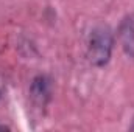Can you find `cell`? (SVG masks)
Returning a JSON list of instances; mask_svg holds the SVG:
<instances>
[{"mask_svg":"<svg viewBox=\"0 0 134 132\" xmlns=\"http://www.w3.org/2000/svg\"><path fill=\"white\" fill-rule=\"evenodd\" d=\"M114 44L115 37L108 25H97L95 28H92L86 47V56L89 64L97 68L106 67L111 61Z\"/></svg>","mask_w":134,"mask_h":132,"instance_id":"cell-1","label":"cell"},{"mask_svg":"<svg viewBox=\"0 0 134 132\" xmlns=\"http://www.w3.org/2000/svg\"><path fill=\"white\" fill-rule=\"evenodd\" d=\"M52 78L47 75H36L31 82H30V99L33 103V106L39 110H45V107L48 106V103L52 101Z\"/></svg>","mask_w":134,"mask_h":132,"instance_id":"cell-2","label":"cell"},{"mask_svg":"<svg viewBox=\"0 0 134 132\" xmlns=\"http://www.w3.org/2000/svg\"><path fill=\"white\" fill-rule=\"evenodd\" d=\"M117 36L125 55L134 59V14L123 17V20L119 25Z\"/></svg>","mask_w":134,"mask_h":132,"instance_id":"cell-3","label":"cell"},{"mask_svg":"<svg viewBox=\"0 0 134 132\" xmlns=\"http://www.w3.org/2000/svg\"><path fill=\"white\" fill-rule=\"evenodd\" d=\"M0 131H9V128L6 124H0Z\"/></svg>","mask_w":134,"mask_h":132,"instance_id":"cell-4","label":"cell"},{"mask_svg":"<svg viewBox=\"0 0 134 132\" xmlns=\"http://www.w3.org/2000/svg\"><path fill=\"white\" fill-rule=\"evenodd\" d=\"M130 131H134V117H133V123H131V126H130Z\"/></svg>","mask_w":134,"mask_h":132,"instance_id":"cell-5","label":"cell"},{"mask_svg":"<svg viewBox=\"0 0 134 132\" xmlns=\"http://www.w3.org/2000/svg\"><path fill=\"white\" fill-rule=\"evenodd\" d=\"M2 93H3V90H2V87H0V98H2Z\"/></svg>","mask_w":134,"mask_h":132,"instance_id":"cell-6","label":"cell"}]
</instances>
